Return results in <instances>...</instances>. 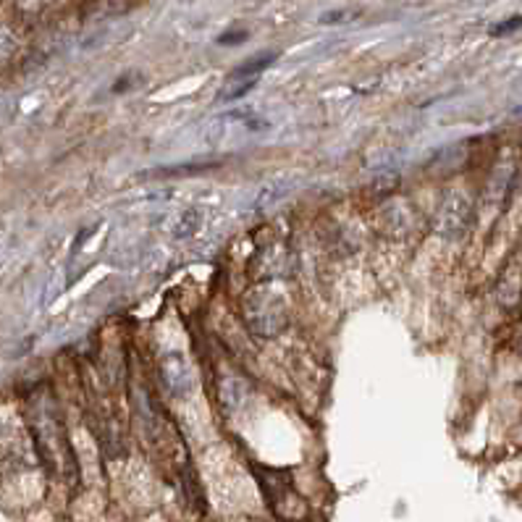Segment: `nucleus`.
<instances>
[{
    "mask_svg": "<svg viewBox=\"0 0 522 522\" xmlns=\"http://www.w3.org/2000/svg\"><path fill=\"white\" fill-rule=\"evenodd\" d=\"M286 189H289L286 181H276V184H271L268 189H263V195L257 197V208H268V205H273L276 200H281V197L286 195Z\"/></svg>",
    "mask_w": 522,
    "mask_h": 522,
    "instance_id": "7",
    "label": "nucleus"
},
{
    "mask_svg": "<svg viewBox=\"0 0 522 522\" xmlns=\"http://www.w3.org/2000/svg\"><path fill=\"white\" fill-rule=\"evenodd\" d=\"M218 166H221L218 160H192V163H178V166L160 169V174H166V176H176V174H203V171L218 169Z\"/></svg>",
    "mask_w": 522,
    "mask_h": 522,
    "instance_id": "5",
    "label": "nucleus"
},
{
    "mask_svg": "<svg viewBox=\"0 0 522 522\" xmlns=\"http://www.w3.org/2000/svg\"><path fill=\"white\" fill-rule=\"evenodd\" d=\"M255 84H257V79H226V87L221 89L218 100H223V103H229V100H239V98H244Z\"/></svg>",
    "mask_w": 522,
    "mask_h": 522,
    "instance_id": "6",
    "label": "nucleus"
},
{
    "mask_svg": "<svg viewBox=\"0 0 522 522\" xmlns=\"http://www.w3.org/2000/svg\"><path fill=\"white\" fill-rule=\"evenodd\" d=\"M278 58L276 50H263V53H255L249 55L247 61H242L237 69L229 74V79H260V74L266 69H271Z\"/></svg>",
    "mask_w": 522,
    "mask_h": 522,
    "instance_id": "3",
    "label": "nucleus"
},
{
    "mask_svg": "<svg viewBox=\"0 0 522 522\" xmlns=\"http://www.w3.org/2000/svg\"><path fill=\"white\" fill-rule=\"evenodd\" d=\"M520 27H522V16H512V18H506V21H501V24L491 27V35H494V37H504V35H512V32H517Z\"/></svg>",
    "mask_w": 522,
    "mask_h": 522,
    "instance_id": "8",
    "label": "nucleus"
},
{
    "mask_svg": "<svg viewBox=\"0 0 522 522\" xmlns=\"http://www.w3.org/2000/svg\"><path fill=\"white\" fill-rule=\"evenodd\" d=\"M160 373H163V383L166 389L174 394V397H186L192 391V370L181 354L171 352L163 357V365H160Z\"/></svg>",
    "mask_w": 522,
    "mask_h": 522,
    "instance_id": "2",
    "label": "nucleus"
},
{
    "mask_svg": "<svg viewBox=\"0 0 522 522\" xmlns=\"http://www.w3.org/2000/svg\"><path fill=\"white\" fill-rule=\"evenodd\" d=\"M470 218H472V203L465 192H449V197L438 208V218H436V231L443 239H460L467 231Z\"/></svg>",
    "mask_w": 522,
    "mask_h": 522,
    "instance_id": "1",
    "label": "nucleus"
},
{
    "mask_svg": "<svg viewBox=\"0 0 522 522\" xmlns=\"http://www.w3.org/2000/svg\"><path fill=\"white\" fill-rule=\"evenodd\" d=\"M354 16H357V11H331V13H323L320 21H323V24H341V21L354 18Z\"/></svg>",
    "mask_w": 522,
    "mask_h": 522,
    "instance_id": "9",
    "label": "nucleus"
},
{
    "mask_svg": "<svg viewBox=\"0 0 522 522\" xmlns=\"http://www.w3.org/2000/svg\"><path fill=\"white\" fill-rule=\"evenodd\" d=\"M257 302L263 305V310H257V307H249L247 305V318H249V323H252V328L260 331V323H273V328L278 331V326L283 323L281 305H278V302H271V297H257Z\"/></svg>",
    "mask_w": 522,
    "mask_h": 522,
    "instance_id": "4",
    "label": "nucleus"
},
{
    "mask_svg": "<svg viewBox=\"0 0 522 522\" xmlns=\"http://www.w3.org/2000/svg\"><path fill=\"white\" fill-rule=\"evenodd\" d=\"M249 37L247 29H239V32H226V35L218 37V45H239Z\"/></svg>",
    "mask_w": 522,
    "mask_h": 522,
    "instance_id": "10",
    "label": "nucleus"
}]
</instances>
